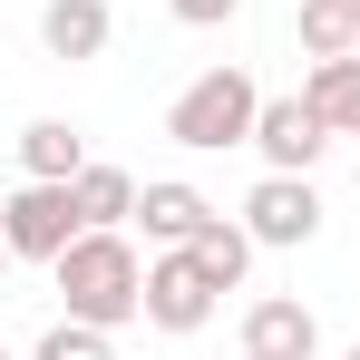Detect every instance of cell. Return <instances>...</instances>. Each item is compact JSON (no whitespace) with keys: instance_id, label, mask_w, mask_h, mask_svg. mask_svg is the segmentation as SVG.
Returning a JSON list of instances; mask_svg holds the SVG:
<instances>
[{"instance_id":"cell-1","label":"cell","mask_w":360,"mask_h":360,"mask_svg":"<svg viewBox=\"0 0 360 360\" xmlns=\"http://www.w3.org/2000/svg\"><path fill=\"white\" fill-rule=\"evenodd\" d=\"M49 283H59L68 321H98V331L146 321V263H136L127 224H88V234H78L59 263H49Z\"/></svg>"},{"instance_id":"cell-2","label":"cell","mask_w":360,"mask_h":360,"mask_svg":"<svg viewBox=\"0 0 360 360\" xmlns=\"http://www.w3.org/2000/svg\"><path fill=\"white\" fill-rule=\"evenodd\" d=\"M253 117H263V88H253L243 68H205V78L176 88L166 136H176L185 156H224V146H253Z\"/></svg>"},{"instance_id":"cell-3","label":"cell","mask_w":360,"mask_h":360,"mask_svg":"<svg viewBox=\"0 0 360 360\" xmlns=\"http://www.w3.org/2000/svg\"><path fill=\"white\" fill-rule=\"evenodd\" d=\"M0 234H10V253H20V263H59L68 243L88 234V214H78V185H49V176L10 185V195H0Z\"/></svg>"},{"instance_id":"cell-4","label":"cell","mask_w":360,"mask_h":360,"mask_svg":"<svg viewBox=\"0 0 360 360\" xmlns=\"http://www.w3.org/2000/svg\"><path fill=\"white\" fill-rule=\"evenodd\" d=\"M214 273L185 253V243H166V253H146V331H166V341H185V331H205L214 321Z\"/></svg>"},{"instance_id":"cell-5","label":"cell","mask_w":360,"mask_h":360,"mask_svg":"<svg viewBox=\"0 0 360 360\" xmlns=\"http://www.w3.org/2000/svg\"><path fill=\"white\" fill-rule=\"evenodd\" d=\"M243 234L263 243V253H302V243L321 234V195H311V176H263L253 195H243Z\"/></svg>"},{"instance_id":"cell-6","label":"cell","mask_w":360,"mask_h":360,"mask_svg":"<svg viewBox=\"0 0 360 360\" xmlns=\"http://www.w3.org/2000/svg\"><path fill=\"white\" fill-rule=\"evenodd\" d=\"M253 146H263V176H311V166H321V146H331V117H321L311 98H263Z\"/></svg>"},{"instance_id":"cell-7","label":"cell","mask_w":360,"mask_h":360,"mask_svg":"<svg viewBox=\"0 0 360 360\" xmlns=\"http://www.w3.org/2000/svg\"><path fill=\"white\" fill-rule=\"evenodd\" d=\"M214 214H224V205H214L205 185H185V176H146V185H136V224H146L156 253H166V243H195Z\"/></svg>"},{"instance_id":"cell-8","label":"cell","mask_w":360,"mask_h":360,"mask_svg":"<svg viewBox=\"0 0 360 360\" xmlns=\"http://www.w3.org/2000/svg\"><path fill=\"white\" fill-rule=\"evenodd\" d=\"M311 351H321V321H311V302H292V292L243 302V360H311Z\"/></svg>"},{"instance_id":"cell-9","label":"cell","mask_w":360,"mask_h":360,"mask_svg":"<svg viewBox=\"0 0 360 360\" xmlns=\"http://www.w3.org/2000/svg\"><path fill=\"white\" fill-rule=\"evenodd\" d=\"M108 39H117V10L108 0H49L39 10V49L49 59H98Z\"/></svg>"},{"instance_id":"cell-10","label":"cell","mask_w":360,"mask_h":360,"mask_svg":"<svg viewBox=\"0 0 360 360\" xmlns=\"http://www.w3.org/2000/svg\"><path fill=\"white\" fill-rule=\"evenodd\" d=\"M78 166H88V136H78L68 117H30V127H20V176H49V185H68Z\"/></svg>"},{"instance_id":"cell-11","label":"cell","mask_w":360,"mask_h":360,"mask_svg":"<svg viewBox=\"0 0 360 360\" xmlns=\"http://www.w3.org/2000/svg\"><path fill=\"white\" fill-rule=\"evenodd\" d=\"M292 39H302V59H351L360 49V0H302Z\"/></svg>"},{"instance_id":"cell-12","label":"cell","mask_w":360,"mask_h":360,"mask_svg":"<svg viewBox=\"0 0 360 360\" xmlns=\"http://www.w3.org/2000/svg\"><path fill=\"white\" fill-rule=\"evenodd\" d=\"M302 98L331 117V136H360V49H351V59H311Z\"/></svg>"},{"instance_id":"cell-13","label":"cell","mask_w":360,"mask_h":360,"mask_svg":"<svg viewBox=\"0 0 360 360\" xmlns=\"http://www.w3.org/2000/svg\"><path fill=\"white\" fill-rule=\"evenodd\" d=\"M185 253H195V263H205V273H214V292H234L243 273H253V253H263V243L243 234V214H214V224H205V234L185 243Z\"/></svg>"},{"instance_id":"cell-14","label":"cell","mask_w":360,"mask_h":360,"mask_svg":"<svg viewBox=\"0 0 360 360\" xmlns=\"http://www.w3.org/2000/svg\"><path fill=\"white\" fill-rule=\"evenodd\" d=\"M68 185H78V214H88V224H136V176H127V166H98V156H88Z\"/></svg>"},{"instance_id":"cell-15","label":"cell","mask_w":360,"mask_h":360,"mask_svg":"<svg viewBox=\"0 0 360 360\" xmlns=\"http://www.w3.org/2000/svg\"><path fill=\"white\" fill-rule=\"evenodd\" d=\"M30 360H117V331H98V321H49V331H39V351Z\"/></svg>"},{"instance_id":"cell-16","label":"cell","mask_w":360,"mask_h":360,"mask_svg":"<svg viewBox=\"0 0 360 360\" xmlns=\"http://www.w3.org/2000/svg\"><path fill=\"white\" fill-rule=\"evenodd\" d=\"M166 10H176V20H185V30H224V20H234V10H243V0H166Z\"/></svg>"},{"instance_id":"cell-17","label":"cell","mask_w":360,"mask_h":360,"mask_svg":"<svg viewBox=\"0 0 360 360\" xmlns=\"http://www.w3.org/2000/svg\"><path fill=\"white\" fill-rule=\"evenodd\" d=\"M10 263H20V253H10V234H0V273H10Z\"/></svg>"},{"instance_id":"cell-18","label":"cell","mask_w":360,"mask_h":360,"mask_svg":"<svg viewBox=\"0 0 360 360\" xmlns=\"http://www.w3.org/2000/svg\"><path fill=\"white\" fill-rule=\"evenodd\" d=\"M341 360H360V341H351V351H341Z\"/></svg>"},{"instance_id":"cell-19","label":"cell","mask_w":360,"mask_h":360,"mask_svg":"<svg viewBox=\"0 0 360 360\" xmlns=\"http://www.w3.org/2000/svg\"><path fill=\"white\" fill-rule=\"evenodd\" d=\"M0 360H10V341H0Z\"/></svg>"}]
</instances>
